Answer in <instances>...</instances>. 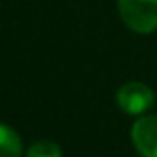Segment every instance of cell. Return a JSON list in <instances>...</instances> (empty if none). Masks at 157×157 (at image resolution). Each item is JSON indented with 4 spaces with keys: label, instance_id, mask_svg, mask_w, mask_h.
Listing matches in <instances>:
<instances>
[{
    "label": "cell",
    "instance_id": "cell-1",
    "mask_svg": "<svg viewBox=\"0 0 157 157\" xmlns=\"http://www.w3.org/2000/svg\"><path fill=\"white\" fill-rule=\"evenodd\" d=\"M121 20L137 34L157 30V0H117Z\"/></svg>",
    "mask_w": 157,
    "mask_h": 157
},
{
    "label": "cell",
    "instance_id": "cell-2",
    "mask_svg": "<svg viewBox=\"0 0 157 157\" xmlns=\"http://www.w3.org/2000/svg\"><path fill=\"white\" fill-rule=\"evenodd\" d=\"M117 104L125 113L139 115L153 105V92L141 82H129L117 90Z\"/></svg>",
    "mask_w": 157,
    "mask_h": 157
},
{
    "label": "cell",
    "instance_id": "cell-3",
    "mask_svg": "<svg viewBox=\"0 0 157 157\" xmlns=\"http://www.w3.org/2000/svg\"><path fill=\"white\" fill-rule=\"evenodd\" d=\"M131 139L141 157H157V115L139 117L131 127Z\"/></svg>",
    "mask_w": 157,
    "mask_h": 157
},
{
    "label": "cell",
    "instance_id": "cell-4",
    "mask_svg": "<svg viewBox=\"0 0 157 157\" xmlns=\"http://www.w3.org/2000/svg\"><path fill=\"white\" fill-rule=\"evenodd\" d=\"M0 157H22V139L6 123H0Z\"/></svg>",
    "mask_w": 157,
    "mask_h": 157
},
{
    "label": "cell",
    "instance_id": "cell-5",
    "mask_svg": "<svg viewBox=\"0 0 157 157\" xmlns=\"http://www.w3.org/2000/svg\"><path fill=\"white\" fill-rule=\"evenodd\" d=\"M26 157H64V153L58 143L50 141V139H40L28 147Z\"/></svg>",
    "mask_w": 157,
    "mask_h": 157
}]
</instances>
